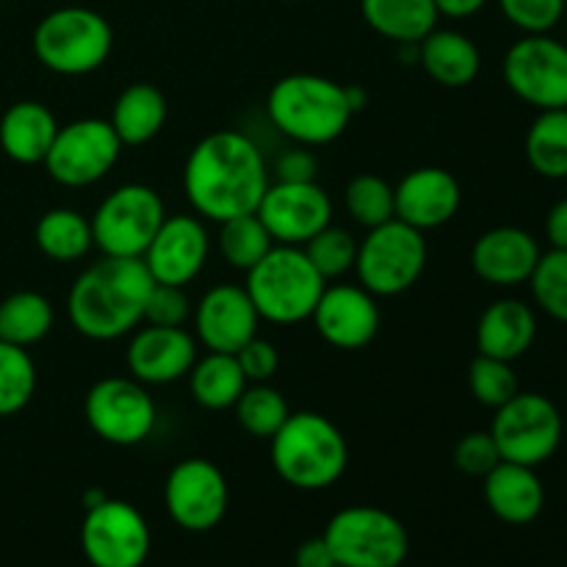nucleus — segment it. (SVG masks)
<instances>
[{"instance_id":"obj_1","label":"nucleus","mask_w":567,"mask_h":567,"mask_svg":"<svg viewBox=\"0 0 567 567\" xmlns=\"http://www.w3.org/2000/svg\"><path fill=\"white\" fill-rule=\"evenodd\" d=\"M269 188L264 153L238 131H216L192 150L183 192L203 219L227 221L255 214Z\"/></svg>"},{"instance_id":"obj_2","label":"nucleus","mask_w":567,"mask_h":567,"mask_svg":"<svg viewBox=\"0 0 567 567\" xmlns=\"http://www.w3.org/2000/svg\"><path fill=\"white\" fill-rule=\"evenodd\" d=\"M155 280L142 258H111L89 266L72 282L66 316L75 332L92 341H116L144 321Z\"/></svg>"},{"instance_id":"obj_3","label":"nucleus","mask_w":567,"mask_h":567,"mask_svg":"<svg viewBox=\"0 0 567 567\" xmlns=\"http://www.w3.org/2000/svg\"><path fill=\"white\" fill-rule=\"evenodd\" d=\"M266 111L271 125L302 147L336 142L354 116L347 86L308 72L280 78L271 86Z\"/></svg>"},{"instance_id":"obj_4","label":"nucleus","mask_w":567,"mask_h":567,"mask_svg":"<svg viewBox=\"0 0 567 567\" xmlns=\"http://www.w3.org/2000/svg\"><path fill=\"white\" fill-rule=\"evenodd\" d=\"M269 441L277 476L297 491H324L349 465L347 437L321 413H291Z\"/></svg>"},{"instance_id":"obj_5","label":"nucleus","mask_w":567,"mask_h":567,"mask_svg":"<svg viewBox=\"0 0 567 567\" xmlns=\"http://www.w3.org/2000/svg\"><path fill=\"white\" fill-rule=\"evenodd\" d=\"M247 293L255 310L271 324H299L313 316L327 280L316 271L302 247L275 244L258 266L247 271Z\"/></svg>"},{"instance_id":"obj_6","label":"nucleus","mask_w":567,"mask_h":567,"mask_svg":"<svg viewBox=\"0 0 567 567\" xmlns=\"http://www.w3.org/2000/svg\"><path fill=\"white\" fill-rule=\"evenodd\" d=\"M114 48L111 22L86 6H61L39 20L33 53L59 75H89L109 61Z\"/></svg>"},{"instance_id":"obj_7","label":"nucleus","mask_w":567,"mask_h":567,"mask_svg":"<svg viewBox=\"0 0 567 567\" xmlns=\"http://www.w3.org/2000/svg\"><path fill=\"white\" fill-rule=\"evenodd\" d=\"M426 238L415 227L391 219L371 227L369 236L358 244L360 286L374 297H399L421 280L426 269Z\"/></svg>"},{"instance_id":"obj_8","label":"nucleus","mask_w":567,"mask_h":567,"mask_svg":"<svg viewBox=\"0 0 567 567\" xmlns=\"http://www.w3.org/2000/svg\"><path fill=\"white\" fill-rule=\"evenodd\" d=\"M324 540L336 565L341 567H399L410 551V537L402 520L388 509L369 504L332 515Z\"/></svg>"},{"instance_id":"obj_9","label":"nucleus","mask_w":567,"mask_h":567,"mask_svg":"<svg viewBox=\"0 0 567 567\" xmlns=\"http://www.w3.org/2000/svg\"><path fill=\"white\" fill-rule=\"evenodd\" d=\"M164 219L166 210L158 192L144 183H127L114 188L89 221L100 252L111 258H142Z\"/></svg>"},{"instance_id":"obj_10","label":"nucleus","mask_w":567,"mask_h":567,"mask_svg":"<svg viewBox=\"0 0 567 567\" xmlns=\"http://www.w3.org/2000/svg\"><path fill=\"white\" fill-rule=\"evenodd\" d=\"M563 415L543 393L518 391L496 410L491 435L507 463L537 468L557 454L563 443Z\"/></svg>"},{"instance_id":"obj_11","label":"nucleus","mask_w":567,"mask_h":567,"mask_svg":"<svg viewBox=\"0 0 567 567\" xmlns=\"http://www.w3.org/2000/svg\"><path fill=\"white\" fill-rule=\"evenodd\" d=\"M94 435L114 446H136L155 430V402L147 385L133 377H105L94 382L83 402Z\"/></svg>"},{"instance_id":"obj_12","label":"nucleus","mask_w":567,"mask_h":567,"mask_svg":"<svg viewBox=\"0 0 567 567\" xmlns=\"http://www.w3.org/2000/svg\"><path fill=\"white\" fill-rule=\"evenodd\" d=\"M120 153L122 142L111 122L89 116L59 127L44 158V169L61 186L83 188L103 181L120 161Z\"/></svg>"},{"instance_id":"obj_13","label":"nucleus","mask_w":567,"mask_h":567,"mask_svg":"<svg viewBox=\"0 0 567 567\" xmlns=\"http://www.w3.org/2000/svg\"><path fill=\"white\" fill-rule=\"evenodd\" d=\"M504 81L537 111L567 109V44L548 33H526L504 55Z\"/></svg>"},{"instance_id":"obj_14","label":"nucleus","mask_w":567,"mask_h":567,"mask_svg":"<svg viewBox=\"0 0 567 567\" xmlns=\"http://www.w3.org/2000/svg\"><path fill=\"white\" fill-rule=\"evenodd\" d=\"M81 548L92 567H142L150 557V526L133 504L103 498L86 507Z\"/></svg>"},{"instance_id":"obj_15","label":"nucleus","mask_w":567,"mask_h":567,"mask_svg":"<svg viewBox=\"0 0 567 567\" xmlns=\"http://www.w3.org/2000/svg\"><path fill=\"white\" fill-rule=\"evenodd\" d=\"M230 502L227 480L210 460L188 457L169 471L164 485L166 513L181 529L208 532L221 524Z\"/></svg>"},{"instance_id":"obj_16","label":"nucleus","mask_w":567,"mask_h":567,"mask_svg":"<svg viewBox=\"0 0 567 567\" xmlns=\"http://www.w3.org/2000/svg\"><path fill=\"white\" fill-rule=\"evenodd\" d=\"M275 244L305 247L316 233L332 225V203L324 188L310 183H269L258 210Z\"/></svg>"},{"instance_id":"obj_17","label":"nucleus","mask_w":567,"mask_h":567,"mask_svg":"<svg viewBox=\"0 0 567 567\" xmlns=\"http://www.w3.org/2000/svg\"><path fill=\"white\" fill-rule=\"evenodd\" d=\"M210 252V238L197 216H166L147 252L142 255L144 266L161 286L186 288L203 271Z\"/></svg>"},{"instance_id":"obj_18","label":"nucleus","mask_w":567,"mask_h":567,"mask_svg":"<svg viewBox=\"0 0 567 567\" xmlns=\"http://www.w3.org/2000/svg\"><path fill=\"white\" fill-rule=\"evenodd\" d=\"M310 319L316 332L343 352L369 347L380 332V308L363 286H327Z\"/></svg>"},{"instance_id":"obj_19","label":"nucleus","mask_w":567,"mask_h":567,"mask_svg":"<svg viewBox=\"0 0 567 567\" xmlns=\"http://www.w3.org/2000/svg\"><path fill=\"white\" fill-rule=\"evenodd\" d=\"M258 324L260 316L247 288L230 282L210 288L194 310L197 338L208 352L236 354L249 338L258 336Z\"/></svg>"},{"instance_id":"obj_20","label":"nucleus","mask_w":567,"mask_h":567,"mask_svg":"<svg viewBox=\"0 0 567 567\" xmlns=\"http://www.w3.org/2000/svg\"><path fill=\"white\" fill-rule=\"evenodd\" d=\"M393 194H396V219L421 233L452 221L463 205L460 181L441 166H421L408 172Z\"/></svg>"},{"instance_id":"obj_21","label":"nucleus","mask_w":567,"mask_h":567,"mask_svg":"<svg viewBox=\"0 0 567 567\" xmlns=\"http://www.w3.org/2000/svg\"><path fill=\"white\" fill-rule=\"evenodd\" d=\"M127 369L144 385H166L188 377L197 363V343L183 327H142L127 343Z\"/></svg>"},{"instance_id":"obj_22","label":"nucleus","mask_w":567,"mask_h":567,"mask_svg":"<svg viewBox=\"0 0 567 567\" xmlns=\"http://www.w3.org/2000/svg\"><path fill=\"white\" fill-rule=\"evenodd\" d=\"M540 255V244L532 233L509 225L493 227L476 238L471 249V266L487 286L515 288L529 282Z\"/></svg>"},{"instance_id":"obj_23","label":"nucleus","mask_w":567,"mask_h":567,"mask_svg":"<svg viewBox=\"0 0 567 567\" xmlns=\"http://www.w3.org/2000/svg\"><path fill=\"white\" fill-rule=\"evenodd\" d=\"M485 502L504 524L526 526L546 507V487L535 468L502 460L485 476Z\"/></svg>"},{"instance_id":"obj_24","label":"nucleus","mask_w":567,"mask_h":567,"mask_svg":"<svg viewBox=\"0 0 567 567\" xmlns=\"http://www.w3.org/2000/svg\"><path fill=\"white\" fill-rule=\"evenodd\" d=\"M537 338V316L520 299H498L485 313L480 316L476 324V349L480 354L498 360L524 358Z\"/></svg>"},{"instance_id":"obj_25","label":"nucleus","mask_w":567,"mask_h":567,"mask_svg":"<svg viewBox=\"0 0 567 567\" xmlns=\"http://www.w3.org/2000/svg\"><path fill=\"white\" fill-rule=\"evenodd\" d=\"M59 133L53 111L37 100H20L0 116V153L17 164H44Z\"/></svg>"},{"instance_id":"obj_26","label":"nucleus","mask_w":567,"mask_h":567,"mask_svg":"<svg viewBox=\"0 0 567 567\" xmlns=\"http://www.w3.org/2000/svg\"><path fill=\"white\" fill-rule=\"evenodd\" d=\"M419 61L426 75L446 89H463L476 81L482 55L474 39L452 28H435L419 42Z\"/></svg>"},{"instance_id":"obj_27","label":"nucleus","mask_w":567,"mask_h":567,"mask_svg":"<svg viewBox=\"0 0 567 567\" xmlns=\"http://www.w3.org/2000/svg\"><path fill=\"white\" fill-rule=\"evenodd\" d=\"M169 105H166L164 92L153 83H133L116 97L114 111H111V127L120 136L122 147H138L147 144L164 131Z\"/></svg>"},{"instance_id":"obj_28","label":"nucleus","mask_w":567,"mask_h":567,"mask_svg":"<svg viewBox=\"0 0 567 567\" xmlns=\"http://www.w3.org/2000/svg\"><path fill=\"white\" fill-rule=\"evenodd\" d=\"M365 25L396 44H419L437 28L435 0H360Z\"/></svg>"},{"instance_id":"obj_29","label":"nucleus","mask_w":567,"mask_h":567,"mask_svg":"<svg viewBox=\"0 0 567 567\" xmlns=\"http://www.w3.org/2000/svg\"><path fill=\"white\" fill-rule=\"evenodd\" d=\"M188 385L192 396L199 408L205 410H230L247 391V377L238 365L236 354L227 352H208L203 360L192 365L188 371Z\"/></svg>"},{"instance_id":"obj_30","label":"nucleus","mask_w":567,"mask_h":567,"mask_svg":"<svg viewBox=\"0 0 567 567\" xmlns=\"http://www.w3.org/2000/svg\"><path fill=\"white\" fill-rule=\"evenodd\" d=\"M37 247L59 264L81 260L94 247L92 221L72 208H53L37 221Z\"/></svg>"},{"instance_id":"obj_31","label":"nucleus","mask_w":567,"mask_h":567,"mask_svg":"<svg viewBox=\"0 0 567 567\" xmlns=\"http://www.w3.org/2000/svg\"><path fill=\"white\" fill-rule=\"evenodd\" d=\"M53 305L37 291H17L0 302V341L33 347L53 330Z\"/></svg>"},{"instance_id":"obj_32","label":"nucleus","mask_w":567,"mask_h":567,"mask_svg":"<svg viewBox=\"0 0 567 567\" xmlns=\"http://www.w3.org/2000/svg\"><path fill=\"white\" fill-rule=\"evenodd\" d=\"M526 161L548 181L567 177V109L540 111L526 131Z\"/></svg>"},{"instance_id":"obj_33","label":"nucleus","mask_w":567,"mask_h":567,"mask_svg":"<svg viewBox=\"0 0 567 567\" xmlns=\"http://www.w3.org/2000/svg\"><path fill=\"white\" fill-rule=\"evenodd\" d=\"M271 247H275V238L269 236V230H266L258 214L236 216V219L221 221L219 252L233 269L249 271L269 255Z\"/></svg>"},{"instance_id":"obj_34","label":"nucleus","mask_w":567,"mask_h":567,"mask_svg":"<svg viewBox=\"0 0 567 567\" xmlns=\"http://www.w3.org/2000/svg\"><path fill=\"white\" fill-rule=\"evenodd\" d=\"M233 410H236L238 424H241V430L247 435L266 437V441L291 415L286 396L280 391H275L271 385H266V382H249L247 391L241 393V399H238Z\"/></svg>"},{"instance_id":"obj_35","label":"nucleus","mask_w":567,"mask_h":567,"mask_svg":"<svg viewBox=\"0 0 567 567\" xmlns=\"http://www.w3.org/2000/svg\"><path fill=\"white\" fill-rule=\"evenodd\" d=\"M37 391V365L28 349L0 341V419L17 415Z\"/></svg>"},{"instance_id":"obj_36","label":"nucleus","mask_w":567,"mask_h":567,"mask_svg":"<svg viewBox=\"0 0 567 567\" xmlns=\"http://www.w3.org/2000/svg\"><path fill=\"white\" fill-rule=\"evenodd\" d=\"M343 203H347L349 216L369 230L396 219V194L391 183L380 175H358L349 181Z\"/></svg>"},{"instance_id":"obj_37","label":"nucleus","mask_w":567,"mask_h":567,"mask_svg":"<svg viewBox=\"0 0 567 567\" xmlns=\"http://www.w3.org/2000/svg\"><path fill=\"white\" fill-rule=\"evenodd\" d=\"M537 308L567 324V249L543 252L529 277Z\"/></svg>"},{"instance_id":"obj_38","label":"nucleus","mask_w":567,"mask_h":567,"mask_svg":"<svg viewBox=\"0 0 567 567\" xmlns=\"http://www.w3.org/2000/svg\"><path fill=\"white\" fill-rule=\"evenodd\" d=\"M302 249L324 280H338L352 271L354 260H358V241L343 227H324Z\"/></svg>"},{"instance_id":"obj_39","label":"nucleus","mask_w":567,"mask_h":567,"mask_svg":"<svg viewBox=\"0 0 567 567\" xmlns=\"http://www.w3.org/2000/svg\"><path fill=\"white\" fill-rule=\"evenodd\" d=\"M468 388L474 399L485 408L498 410L507 404L515 393L520 391L518 377H515L513 363L498 358H487V354H476V360L468 369Z\"/></svg>"},{"instance_id":"obj_40","label":"nucleus","mask_w":567,"mask_h":567,"mask_svg":"<svg viewBox=\"0 0 567 567\" xmlns=\"http://www.w3.org/2000/svg\"><path fill=\"white\" fill-rule=\"evenodd\" d=\"M498 6L524 33H548L563 20L567 0H498Z\"/></svg>"},{"instance_id":"obj_41","label":"nucleus","mask_w":567,"mask_h":567,"mask_svg":"<svg viewBox=\"0 0 567 567\" xmlns=\"http://www.w3.org/2000/svg\"><path fill=\"white\" fill-rule=\"evenodd\" d=\"M498 463H502V454L491 432H468L454 446V465L476 480H485Z\"/></svg>"},{"instance_id":"obj_42","label":"nucleus","mask_w":567,"mask_h":567,"mask_svg":"<svg viewBox=\"0 0 567 567\" xmlns=\"http://www.w3.org/2000/svg\"><path fill=\"white\" fill-rule=\"evenodd\" d=\"M192 316L186 291L181 286H161L155 282L150 291L147 308H144V321L153 327H183Z\"/></svg>"},{"instance_id":"obj_43","label":"nucleus","mask_w":567,"mask_h":567,"mask_svg":"<svg viewBox=\"0 0 567 567\" xmlns=\"http://www.w3.org/2000/svg\"><path fill=\"white\" fill-rule=\"evenodd\" d=\"M238 365H241L247 382H269L271 377L280 369V354H277V347L266 338L255 336L244 343L236 352Z\"/></svg>"},{"instance_id":"obj_44","label":"nucleus","mask_w":567,"mask_h":567,"mask_svg":"<svg viewBox=\"0 0 567 567\" xmlns=\"http://www.w3.org/2000/svg\"><path fill=\"white\" fill-rule=\"evenodd\" d=\"M275 172L277 181L282 183H310L319 175V161H316V155L305 147L288 150L286 155L277 158Z\"/></svg>"},{"instance_id":"obj_45","label":"nucleus","mask_w":567,"mask_h":567,"mask_svg":"<svg viewBox=\"0 0 567 567\" xmlns=\"http://www.w3.org/2000/svg\"><path fill=\"white\" fill-rule=\"evenodd\" d=\"M293 565L297 567H336V557H332L330 546H327L324 535L310 537L293 554Z\"/></svg>"},{"instance_id":"obj_46","label":"nucleus","mask_w":567,"mask_h":567,"mask_svg":"<svg viewBox=\"0 0 567 567\" xmlns=\"http://www.w3.org/2000/svg\"><path fill=\"white\" fill-rule=\"evenodd\" d=\"M546 236L551 249H567V199H559L546 216Z\"/></svg>"},{"instance_id":"obj_47","label":"nucleus","mask_w":567,"mask_h":567,"mask_svg":"<svg viewBox=\"0 0 567 567\" xmlns=\"http://www.w3.org/2000/svg\"><path fill=\"white\" fill-rule=\"evenodd\" d=\"M487 6V0H435V9L441 17L449 20H465V17L480 14Z\"/></svg>"},{"instance_id":"obj_48","label":"nucleus","mask_w":567,"mask_h":567,"mask_svg":"<svg viewBox=\"0 0 567 567\" xmlns=\"http://www.w3.org/2000/svg\"><path fill=\"white\" fill-rule=\"evenodd\" d=\"M347 94H349V105H352V111H360L365 105V92L360 86H347Z\"/></svg>"},{"instance_id":"obj_49","label":"nucleus","mask_w":567,"mask_h":567,"mask_svg":"<svg viewBox=\"0 0 567 567\" xmlns=\"http://www.w3.org/2000/svg\"><path fill=\"white\" fill-rule=\"evenodd\" d=\"M336 567H341V565H336Z\"/></svg>"}]
</instances>
